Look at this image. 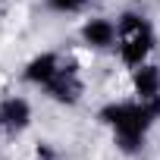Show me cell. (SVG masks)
Here are the masks:
<instances>
[{"mask_svg":"<svg viewBox=\"0 0 160 160\" xmlns=\"http://www.w3.org/2000/svg\"><path fill=\"white\" fill-rule=\"evenodd\" d=\"M107 122H113L116 126V132H119V144H122V151H138V144H141V135H144V129L151 126V113H148V107L141 104V107H135V104H119V107H107L104 113H101Z\"/></svg>","mask_w":160,"mask_h":160,"instance_id":"1","label":"cell"},{"mask_svg":"<svg viewBox=\"0 0 160 160\" xmlns=\"http://www.w3.org/2000/svg\"><path fill=\"white\" fill-rule=\"evenodd\" d=\"M122 60L138 66L144 60V53L151 50V28L138 19V16H122Z\"/></svg>","mask_w":160,"mask_h":160,"instance_id":"2","label":"cell"},{"mask_svg":"<svg viewBox=\"0 0 160 160\" xmlns=\"http://www.w3.org/2000/svg\"><path fill=\"white\" fill-rule=\"evenodd\" d=\"M47 88H50V94H53L57 101H66V104L78 101V94H82V82H78V75H75V69H72V66L57 69V72L50 75Z\"/></svg>","mask_w":160,"mask_h":160,"instance_id":"3","label":"cell"},{"mask_svg":"<svg viewBox=\"0 0 160 160\" xmlns=\"http://www.w3.org/2000/svg\"><path fill=\"white\" fill-rule=\"evenodd\" d=\"M0 122H3L7 129H22L28 122V104L13 98V101H3V107H0Z\"/></svg>","mask_w":160,"mask_h":160,"instance_id":"4","label":"cell"},{"mask_svg":"<svg viewBox=\"0 0 160 160\" xmlns=\"http://www.w3.org/2000/svg\"><path fill=\"white\" fill-rule=\"evenodd\" d=\"M135 91L141 94V101L157 98V91H160V72H157L154 66H141V69L135 72Z\"/></svg>","mask_w":160,"mask_h":160,"instance_id":"5","label":"cell"},{"mask_svg":"<svg viewBox=\"0 0 160 160\" xmlns=\"http://www.w3.org/2000/svg\"><path fill=\"white\" fill-rule=\"evenodd\" d=\"M57 69H60V66H57V57H53V53H44V57H38V60L28 66L25 75L32 78V82H44V85H47V82H50V75H53Z\"/></svg>","mask_w":160,"mask_h":160,"instance_id":"6","label":"cell"},{"mask_svg":"<svg viewBox=\"0 0 160 160\" xmlns=\"http://www.w3.org/2000/svg\"><path fill=\"white\" fill-rule=\"evenodd\" d=\"M113 25L110 22H104V19H94V22H88L85 25V41L88 44H98V47H107L110 41H113Z\"/></svg>","mask_w":160,"mask_h":160,"instance_id":"7","label":"cell"},{"mask_svg":"<svg viewBox=\"0 0 160 160\" xmlns=\"http://www.w3.org/2000/svg\"><path fill=\"white\" fill-rule=\"evenodd\" d=\"M85 0H50V7L53 10H78Z\"/></svg>","mask_w":160,"mask_h":160,"instance_id":"8","label":"cell"},{"mask_svg":"<svg viewBox=\"0 0 160 160\" xmlns=\"http://www.w3.org/2000/svg\"><path fill=\"white\" fill-rule=\"evenodd\" d=\"M38 160H57V157H53V151H50V148H44V144H41V148H38Z\"/></svg>","mask_w":160,"mask_h":160,"instance_id":"9","label":"cell"}]
</instances>
